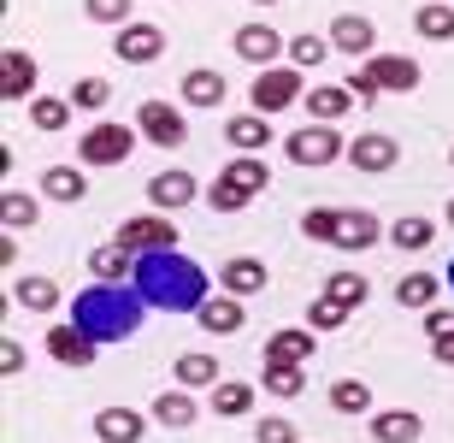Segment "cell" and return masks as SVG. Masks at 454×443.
<instances>
[{"instance_id":"ab89813d","label":"cell","mask_w":454,"mask_h":443,"mask_svg":"<svg viewBox=\"0 0 454 443\" xmlns=\"http://www.w3.org/2000/svg\"><path fill=\"white\" fill-rule=\"evenodd\" d=\"M348 313H354V307H342V302H331V296H319V302L307 307V325H313V331H342V325H348Z\"/></svg>"},{"instance_id":"ffe728a7","label":"cell","mask_w":454,"mask_h":443,"mask_svg":"<svg viewBox=\"0 0 454 443\" xmlns=\"http://www.w3.org/2000/svg\"><path fill=\"white\" fill-rule=\"evenodd\" d=\"M354 101H360V95H354L348 83H319V89H307V113H313L319 124L348 119V113H354Z\"/></svg>"},{"instance_id":"bcb514c9","label":"cell","mask_w":454,"mask_h":443,"mask_svg":"<svg viewBox=\"0 0 454 443\" xmlns=\"http://www.w3.org/2000/svg\"><path fill=\"white\" fill-rule=\"evenodd\" d=\"M254 443H295V426L271 414V420H260V431H254Z\"/></svg>"},{"instance_id":"f5cc1de1","label":"cell","mask_w":454,"mask_h":443,"mask_svg":"<svg viewBox=\"0 0 454 443\" xmlns=\"http://www.w3.org/2000/svg\"><path fill=\"white\" fill-rule=\"evenodd\" d=\"M449 166H454V148H449Z\"/></svg>"},{"instance_id":"f1b7e54d","label":"cell","mask_w":454,"mask_h":443,"mask_svg":"<svg viewBox=\"0 0 454 443\" xmlns=\"http://www.w3.org/2000/svg\"><path fill=\"white\" fill-rule=\"evenodd\" d=\"M413 30H419L425 42H454V6L449 0H425L419 18H413Z\"/></svg>"},{"instance_id":"f546056e","label":"cell","mask_w":454,"mask_h":443,"mask_svg":"<svg viewBox=\"0 0 454 443\" xmlns=\"http://www.w3.org/2000/svg\"><path fill=\"white\" fill-rule=\"evenodd\" d=\"M89 273L106 278V284H118V278L136 273V255H130V249H118V242H106V249H95V255H89Z\"/></svg>"},{"instance_id":"5b68a950","label":"cell","mask_w":454,"mask_h":443,"mask_svg":"<svg viewBox=\"0 0 454 443\" xmlns=\"http://www.w3.org/2000/svg\"><path fill=\"white\" fill-rule=\"evenodd\" d=\"M130 148H136V124H113V119H101L95 131L77 137V160L83 166H124Z\"/></svg>"},{"instance_id":"30bf717a","label":"cell","mask_w":454,"mask_h":443,"mask_svg":"<svg viewBox=\"0 0 454 443\" xmlns=\"http://www.w3.org/2000/svg\"><path fill=\"white\" fill-rule=\"evenodd\" d=\"M48 355L59 360V367H95L101 343L89 337L77 320H59V325H48Z\"/></svg>"},{"instance_id":"74e56055","label":"cell","mask_w":454,"mask_h":443,"mask_svg":"<svg viewBox=\"0 0 454 443\" xmlns=\"http://www.w3.org/2000/svg\"><path fill=\"white\" fill-rule=\"evenodd\" d=\"M106 101H113V83L106 77H77V89H71V107L77 113H101Z\"/></svg>"},{"instance_id":"e575fe53","label":"cell","mask_w":454,"mask_h":443,"mask_svg":"<svg viewBox=\"0 0 454 443\" xmlns=\"http://www.w3.org/2000/svg\"><path fill=\"white\" fill-rule=\"evenodd\" d=\"M437 290H442L437 273H407L402 284H395V302H402V307H431V302H437Z\"/></svg>"},{"instance_id":"8992f818","label":"cell","mask_w":454,"mask_h":443,"mask_svg":"<svg viewBox=\"0 0 454 443\" xmlns=\"http://www.w3.org/2000/svg\"><path fill=\"white\" fill-rule=\"evenodd\" d=\"M248 95H254V113H284V107H295L307 95L301 89V66H266L248 83Z\"/></svg>"},{"instance_id":"c3c4849f","label":"cell","mask_w":454,"mask_h":443,"mask_svg":"<svg viewBox=\"0 0 454 443\" xmlns=\"http://www.w3.org/2000/svg\"><path fill=\"white\" fill-rule=\"evenodd\" d=\"M431 355H437L442 367H454V337H437V343H431Z\"/></svg>"},{"instance_id":"277c9868","label":"cell","mask_w":454,"mask_h":443,"mask_svg":"<svg viewBox=\"0 0 454 443\" xmlns=\"http://www.w3.org/2000/svg\"><path fill=\"white\" fill-rule=\"evenodd\" d=\"M266 184H271L266 160H260V154H236L231 166L219 171V184L207 189V202H213V213H242V207H248Z\"/></svg>"},{"instance_id":"7402d4cb","label":"cell","mask_w":454,"mask_h":443,"mask_svg":"<svg viewBox=\"0 0 454 443\" xmlns=\"http://www.w3.org/2000/svg\"><path fill=\"white\" fill-rule=\"evenodd\" d=\"M219 284H224V296H260L266 290V266H260L254 255H236V260H224Z\"/></svg>"},{"instance_id":"9a60e30c","label":"cell","mask_w":454,"mask_h":443,"mask_svg":"<svg viewBox=\"0 0 454 443\" xmlns=\"http://www.w3.org/2000/svg\"><path fill=\"white\" fill-rule=\"evenodd\" d=\"M201 195V184L189 178V171H177V166H166V171H153L148 178V202L160 207V213H171V207H189Z\"/></svg>"},{"instance_id":"b9f144b4","label":"cell","mask_w":454,"mask_h":443,"mask_svg":"<svg viewBox=\"0 0 454 443\" xmlns=\"http://www.w3.org/2000/svg\"><path fill=\"white\" fill-rule=\"evenodd\" d=\"M130 6L136 0H83V12L95 18V24H118V30L130 24Z\"/></svg>"},{"instance_id":"8fae6325","label":"cell","mask_w":454,"mask_h":443,"mask_svg":"<svg viewBox=\"0 0 454 443\" xmlns=\"http://www.w3.org/2000/svg\"><path fill=\"white\" fill-rule=\"evenodd\" d=\"M113 53L124 66H153V59L166 53V30H160V24H124V30L113 36Z\"/></svg>"},{"instance_id":"ba28073f","label":"cell","mask_w":454,"mask_h":443,"mask_svg":"<svg viewBox=\"0 0 454 443\" xmlns=\"http://www.w3.org/2000/svg\"><path fill=\"white\" fill-rule=\"evenodd\" d=\"M113 242L130 255H160V249H177V225H166V213H136V219L118 225Z\"/></svg>"},{"instance_id":"3957f363","label":"cell","mask_w":454,"mask_h":443,"mask_svg":"<svg viewBox=\"0 0 454 443\" xmlns=\"http://www.w3.org/2000/svg\"><path fill=\"white\" fill-rule=\"evenodd\" d=\"M425 83V71L419 59H407V53H372V59H360V71L348 77V89L366 101V95H407V89H419Z\"/></svg>"},{"instance_id":"f35d334b","label":"cell","mask_w":454,"mask_h":443,"mask_svg":"<svg viewBox=\"0 0 454 443\" xmlns=\"http://www.w3.org/2000/svg\"><path fill=\"white\" fill-rule=\"evenodd\" d=\"M331 408H337V414H366L372 391L360 384V378H342V384H331Z\"/></svg>"},{"instance_id":"681fc988","label":"cell","mask_w":454,"mask_h":443,"mask_svg":"<svg viewBox=\"0 0 454 443\" xmlns=\"http://www.w3.org/2000/svg\"><path fill=\"white\" fill-rule=\"evenodd\" d=\"M12 260H18V237L6 231V237H0V266H12Z\"/></svg>"},{"instance_id":"4316f807","label":"cell","mask_w":454,"mask_h":443,"mask_svg":"<svg viewBox=\"0 0 454 443\" xmlns=\"http://www.w3.org/2000/svg\"><path fill=\"white\" fill-rule=\"evenodd\" d=\"M260 391L278 396V402H295L307 391V373L301 367H284V360H266V373H260Z\"/></svg>"},{"instance_id":"db71d44e","label":"cell","mask_w":454,"mask_h":443,"mask_svg":"<svg viewBox=\"0 0 454 443\" xmlns=\"http://www.w3.org/2000/svg\"><path fill=\"white\" fill-rule=\"evenodd\" d=\"M449 284H454V266H449Z\"/></svg>"},{"instance_id":"f907efd6","label":"cell","mask_w":454,"mask_h":443,"mask_svg":"<svg viewBox=\"0 0 454 443\" xmlns=\"http://www.w3.org/2000/svg\"><path fill=\"white\" fill-rule=\"evenodd\" d=\"M442 213H449V225H454V195H449V207H442Z\"/></svg>"},{"instance_id":"11a10c76","label":"cell","mask_w":454,"mask_h":443,"mask_svg":"<svg viewBox=\"0 0 454 443\" xmlns=\"http://www.w3.org/2000/svg\"><path fill=\"white\" fill-rule=\"evenodd\" d=\"M449 6H454V0H449Z\"/></svg>"},{"instance_id":"484cf974","label":"cell","mask_w":454,"mask_h":443,"mask_svg":"<svg viewBox=\"0 0 454 443\" xmlns=\"http://www.w3.org/2000/svg\"><path fill=\"white\" fill-rule=\"evenodd\" d=\"M224 137H231L236 154H260L271 142V124H266V113H242V119L224 124Z\"/></svg>"},{"instance_id":"83f0119b","label":"cell","mask_w":454,"mask_h":443,"mask_svg":"<svg viewBox=\"0 0 454 443\" xmlns=\"http://www.w3.org/2000/svg\"><path fill=\"white\" fill-rule=\"evenodd\" d=\"M195 414H201V408H195V396H189L184 384H177V391H166V396H153V420H160V426H177V431H184V426H195Z\"/></svg>"},{"instance_id":"d6986e66","label":"cell","mask_w":454,"mask_h":443,"mask_svg":"<svg viewBox=\"0 0 454 443\" xmlns=\"http://www.w3.org/2000/svg\"><path fill=\"white\" fill-rule=\"evenodd\" d=\"M30 89H35V59L24 48H6L0 53V95L6 101H30Z\"/></svg>"},{"instance_id":"2e32d148","label":"cell","mask_w":454,"mask_h":443,"mask_svg":"<svg viewBox=\"0 0 454 443\" xmlns=\"http://www.w3.org/2000/svg\"><path fill=\"white\" fill-rule=\"evenodd\" d=\"M195 325H201L207 337H236V331L248 325V313H242V296H207L201 313H195Z\"/></svg>"},{"instance_id":"5bb4252c","label":"cell","mask_w":454,"mask_h":443,"mask_svg":"<svg viewBox=\"0 0 454 443\" xmlns=\"http://www.w3.org/2000/svg\"><path fill=\"white\" fill-rule=\"evenodd\" d=\"M331 48L337 53H354V59H372V48H378V24L360 12H342L331 18Z\"/></svg>"},{"instance_id":"7dc6e473","label":"cell","mask_w":454,"mask_h":443,"mask_svg":"<svg viewBox=\"0 0 454 443\" xmlns=\"http://www.w3.org/2000/svg\"><path fill=\"white\" fill-rule=\"evenodd\" d=\"M425 331H431V343L454 337V307H431V313H425Z\"/></svg>"},{"instance_id":"52a82bcc","label":"cell","mask_w":454,"mask_h":443,"mask_svg":"<svg viewBox=\"0 0 454 443\" xmlns=\"http://www.w3.org/2000/svg\"><path fill=\"white\" fill-rule=\"evenodd\" d=\"M284 154L295 160V166H331V160H342V137L331 131V124H301V131H289L284 137Z\"/></svg>"},{"instance_id":"836d02e7","label":"cell","mask_w":454,"mask_h":443,"mask_svg":"<svg viewBox=\"0 0 454 443\" xmlns=\"http://www.w3.org/2000/svg\"><path fill=\"white\" fill-rule=\"evenodd\" d=\"M431 237H437V225H431V219H395V225H389V242H395L402 255L431 249Z\"/></svg>"},{"instance_id":"7a4b0ae2","label":"cell","mask_w":454,"mask_h":443,"mask_svg":"<svg viewBox=\"0 0 454 443\" xmlns=\"http://www.w3.org/2000/svg\"><path fill=\"white\" fill-rule=\"evenodd\" d=\"M142 296H136V284H106V278H95L89 290L71 296V320L83 325L95 343H124L142 325Z\"/></svg>"},{"instance_id":"8d00e7d4","label":"cell","mask_w":454,"mask_h":443,"mask_svg":"<svg viewBox=\"0 0 454 443\" xmlns=\"http://www.w3.org/2000/svg\"><path fill=\"white\" fill-rule=\"evenodd\" d=\"M0 225H6V231H24V225H35V195H24V189H6V195H0Z\"/></svg>"},{"instance_id":"d6a6232c","label":"cell","mask_w":454,"mask_h":443,"mask_svg":"<svg viewBox=\"0 0 454 443\" xmlns=\"http://www.w3.org/2000/svg\"><path fill=\"white\" fill-rule=\"evenodd\" d=\"M254 408V384H242V378H219L213 384V414H248Z\"/></svg>"},{"instance_id":"9c48e42d","label":"cell","mask_w":454,"mask_h":443,"mask_svg":"<svg viewBox=\"0 0 454 443\" xmlns=\"http://www.w3.org/2000/svg\"><path fill=\"white\" fill-rule=\"evenodd\" d=\"M136 131H142L153 148H184L189 119H184V107H171V101H142V113H136Z\"/></svg>"},{"instance_id":"cb8c5ba5","label":"cell","mask_w":454,"mask_h":443,"mask_svg":"<svg viewBox=\"0 0 454 443\" xmlns=\"http://www.w3.org/2000/svg\"><path fill=\"white\" fill-rule=\"evenodd\" d=\"M12 302L18 307H30V313H42V320H48L53 307H59V284H53V278H35V273H24L12 284Z\"/></svg>"},{"instance_id":"e0dca14e","label":"cell","mask_w":454,"mask_h":443,"mask_svg":"<svg viewBox=\"0 0 454 443\" xmlns=\"http://www.w3.org/2000/svg\"><path fill=\"white\" fill-rule=\"evenodd\" d=\"M231 42H236V53H242V59H248V66H260V71H266L271 59H278V53H284V36L271 30V24H242V30H236Z\"/></svg>"},{"instance_id":"44dd1931","label":"cell","mask_w":454,"mask_h":443,"mask_svg":"<svg viewBox=\"0 0 454 443\" xmlns=\"http://www.w3.org/2000/svg\"><path fill=\"white\" fill-rule=\"evenodd\" d=\"M42 195L59 202V207H77L89 195V178L77 166H48V171H42Z\"/></svg>"},{"instance_id":"f6af8a7d","label":"cell","mask_w":454,"mask_h":443,"mask_svg":"<svg viewBox=\"0 0 454 443\" xmlns=\"http://www.w3.org/2000/svg\"><path fill=\"white\" fill-rule=\"evenodd\" d=\"M18 373H24V343L0 337V378H18Z\"/></svg>"},{"instance_id":"ee69618b","label":"cell","mask_w":454,"mask_h":443,"mask_svg":"<svg viewBox=\"0 0 454 443\" xmlns=\"http://www.w3.org/2000/svg\"><path fill=\"white\" fill-rule=\"evenodd\" d=\"M331 225H337V207H307L301 231H307L313 242H331Z\"/></svg>"},{"instance_id":"603a6c76","label":"cell","mask_w":454,"mask_h":443,"mask_svg":"<svg viewBox=\"0 0 454 443\" xmlns=\"http://www.w3.org/2000/svg\"><path fill=\"white\" fill-rule=\"evenodd\" d=\"M425 431V420L413 408H389V414H372V438L378 443H413Z\"/></svg>"},{"instance_id":"6da1fadb","label":"cell","mask_w":454,"mask_h":443,"mask_svg":"<svg viewBox=\"0 0 454 443\" xmlns=\"http://www.w3.org/2000/svg\"><path fill=\"white\" fill-rule=\"evenodd\" d=\"M130 284H136V296H142L148 307H160V313H201V302L213 296V290H207V273L184 255V249L136 255Z\"/></svg>"},{"instance_id":"ac0fdd59","label":"cell","mask_w":454,"mask_h":443,"mask_svg":"<svg viewBox=\"0 0 454 443\" xmlns=\"http://www.w3.org/2000/svg\"><path fill=\"white\" fill-rule=\"evenodd\" d=\"M266 360H284V367H307L313 360V325H284L266 337Z\"/></svg>"},{"instance_id":"4fadbf2b","label":"cell","mask_w":454,"mask_h":443,"mask_svg":"<svg viewBox=\"0 0 454 443\" xmlns=\"http://www.w3.org/2000/svg\"><path fill=\"white\" fill-rule=\"evenodd\" d=\"M348 160H354V171H366V178H384V171H395L402 148H395V137H384V131H366V137H354Z\"/></svg>"},{"instance_id":"816d5d0a","label":"cell","mask_w":454,"mask_h":443,"mask_svg":"<svg viewBox=\"0 0 454 443\" xmlns=\"http://www.w3.org/2000/svg\"><path fill=\"white\" fill-rule=\"evenodd\" d=\"M254 6H278V0H254Z\"/></svg>"},{"instance_id":"1f68e13d","label":"cell","mask_w":454,"mask_h":443,"mask_svg":"<svg viewBox=\"0 0 454 443\" xmlns=\"http://www.w3.org/2000/svg\"><path fill=\"white\" fill-rule=\"evenodd\" d=\"M177 384L184 391H213L219 384V360L213 355H177Z\"/></svg>"},{"instance_id":"7c38bea8","label":"cell","mask_w":454,"mask_h":443,"mask_svg":"<svg viewBox=\"0 0 454 443\" xmlns=\"http://www.w3.org/2000/svg\"><path fill=\"white\" fill-rule=\"evenodd\" d=\"M378 213H366V207H337V225H331V249H348V255H360V249H372L378 242Z\"/></svg>"},{"instance_id":"4dcf8cb0","label":"cell","mask_w":454,"mask_h":443,"mask_svg":"<svg viewBox=\"0 0 454 443\" xmlns=\"http://www.w3.org/2000/svg\"><path fill=\"white\" fill-rule=\"evenodd\" d=\"M184 101L189 107H224V77H219V71H189V77H184Z\"/></svg>"},{"instance_id":"d590c367","label":"cell","mask_w":454,"mask_h":443,"mask_svg":"<svg viewBox=\"0 0 454 443\" xmlns=\"http://www.w3.org/2000/svg\"><path fill=\"white\" fill-rule=\"evenodd\" d=\"M30 124L35 131H66L71 124V101H59V95H35L30 101Z\"/></svg>"},{"instance_id":"d4e9b609","label":"cell","mask_w":454,"mask_h":443,"mask_svg":"<svg viewBox=\"0 0 454 443\" xmlns=\"http://www.w3.org/2000/svg\"><path fill=\"white\" fill-rule=\"evenodd\" d=\"M95 438L101 443H136L142 438V414L136 408H101L95 414Z\"/></svg>"},{"instance_id":"60d3db41","label":"cell","mask_w":454,"mask_h":443,"mask_svg":"<svg viewBox=\"0 0 454 443\" xmlns=\"http://www.w3.org/2000/svg\"><path fill=\"white\" fill-rule=\"evenodd\" d=\"M325 296H331V302H342V307H360V302H366V278H360V273H331Z\"/></svg>"},{"instance_id":"7bdbcfd3","label":"cell","mask_w":454,"mask_h":443,"mask_svg":"<svg viewBox=\"0 0 454 443\" xmlns=\"http://www.w3.org/2000/svg\"><path fill=\"white\" fill-rule=\"evenodd\" d=\"M325 53H331V42H325V36H295V42H289V59H295V66H319Z\"/></svg>"}]
</instances>
